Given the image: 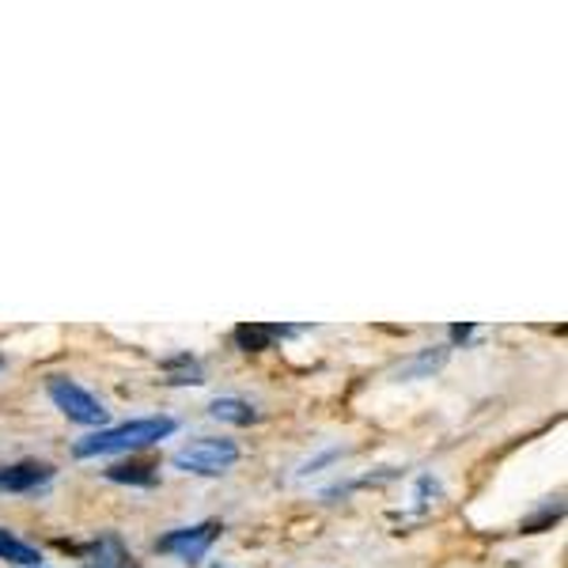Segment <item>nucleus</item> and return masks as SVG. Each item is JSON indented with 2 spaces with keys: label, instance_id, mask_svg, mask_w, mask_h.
Listing matches in <instances>:
<instances>
[{
  "label": "nucleus",
  "instance_id": "f257e3e1",
  "mask_svg": "<svg viewBox=\"0 0 568 568\" xmlns=\"http://www.w3.org/2000/svg\"><path fill=\"white\" fill-rule=\"evenodd\" d=\"M175 432L171 417H141V421H126L118 428H98V432L84 436V440L72 448L77 459H98V455H121V451H141L152 443L167 440Z\"/></svg>",
  "mask_w": 568,
  "mask_h": 568
},
{
  "label": "nucleus",
  "instance_id": "f03ea898",
  "mask_svg": "<svg viewBox=\"0 0 568 568\" xmlns=\"http://www.w3.org/2000/svg\"><path fill=\"white\" fill-rule=\"evenodd\" d=\"M171 463L186 474H201V477H220L228 474L239 463V448L235 440H220V436H201V440L186 443L171 455Z\"/></svg>",
  "mask_w": 568,
  "mask_h": 568
},
{
  "label": "nucleus",
  "instance_id": "7ed1b4c3",
  "mask_svg": "<svg viewBox=\"0 0 568 568\" xmlns=\"http://www.w3.org/2000/svg\"><path fill=\"white\" fill-rule=\"evenodd\" d=\"M49 398H54V406L61 409L69 421L77 425H88V428H103L106 425V409L103 402L95 398L92 391H84V386L77 383V379H65V375H54L46 383Z\"/></svg>",
  "mask_w": 568,
  "mask_h": 568
},
{
  "label": "nucleus",
  "instance_id": "20e7f679",
  "mask_svg": "<svg viewBox=\"0 0 568 568\" xmlns=\"http://www.w3.org/2000/svg\"><path fill=\"white\" fill-rule=\"evenodd\" d=\"M220 531H224V526H220L217 520H209V523L183 526V531L163 534L155 546H160V554H175V557H183V561H201V557L209 554L212 542L220 538Z\"/></svg>",
  "mask_w": 568,
  "mask_h": 568
},
{
  "label": "nucleus",
  "instance_id": "39448f33",
  "mask_svg": "<svg viewBox=\"0 0 568 568\" xmlns=\"http://www.w3.org/2000/svg\"><path fill=\"white\" fill-rule=\"evenodd\" d=\"M54 477V466L46 463H15V466H0V489L8 492H35Z\"/></svg>",
  "mask_w": 568,
  "mask_h": 568
},
{
  "label": "nucleus",
  "instance_id": "423d86ee",
  "mask_svg": "<svg viewBox=\"0 0 568 568\" xmlns=\"http://www.w3.org/2000/svg\"><path fill=\"white\" fill-rule=\"evenodd\" d=\"M84 568H137V561L129 557V549L121 546L118 534H103V538L95 542L92 557L84 561Z\"/></svg>",
  "mask_w": 568,
  "mask_h": 568
},
{
  "label": "nucleus",
  "instance_id": "0eeeda50",
  "mask_svg": "<svg viewBox=\"0 0 568 568\" xmlns=\"http://www.w3.org/2000/svg\"><path fill=\"white\" fill-rule=\"evenodd\" d=\"M274 337H281V326H262V323H243L235 326V345L243 352H262L274 345Z\"/></svg>",
  "mask_w": 568,
  "mask_h": 568
},
{
  "label": "nucleus",
  "instance_id": "6e6552de",
  "mask_svg": "<svg viewBox=\"0 0 568 568\" xmlns=\"http://www.w3.org/2000/svg\"><path fill=\"white\" fill-rule=\"evenodd\" d=\"M209 414L217 417V421H228V425H239V428L258 421L254 406H251V402H243V398H217L209 406Z\"/></svg>",
  "mask_w": 568,
  "mask_h": 568
},
{
  "label": "nucleus",
  "instance_id": "1a4fd4ad",
  "mask_svg": "<svg viewBox=\"0 0 568 568\" xmlns=\"http://www.w3.org/2000/svg\"><path fill=\"white\" fill-rule=\"evenodd\" d=\"M0 557H4V561H15V565H27V568L43 565V554H38L35 546H27V542H20L8 531H0Z\"/></svg>",
  "mask_w": 568,
  "mask_h": 568
},
{
  "label": "nucleus",
  "instance_id": "9d476101",
  "mask_svg": "<svg viewBox=\"0 0 568 568\" xmlns=\"http://www.w3.org/2000/svg\"><path fill=\"white\" fill-rule=\"evenodd\" d=\"M106 477H111V482H121V485H152L155 463H121V466H111Z\"/></svg>",
  "mask_w": 568,
  "mask_h": 568
},
{
  "label": "nucleus",
  "instance_id": "9b49d317",
  "mask_svg": "<svg viewBox=\"0 0 568 568\" xmlns=\"http://www.w3.org/2000/svg\"><path fill=\"white\" fill-rule=\"evenodd\" d=\"M471 334H474V326H455V331H451V337H455V341H466Z\"/></svg>",
  "mask_w": 568,
  "mask_h": 568
}]
</instances>
